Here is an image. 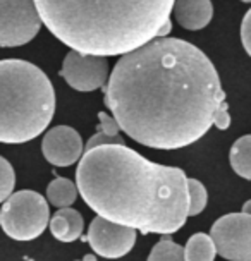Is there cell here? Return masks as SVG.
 I'll return each mask as SVG.
<instances>
[{
  "mask_svg": "<svg viewBox=\"0 0 251 261\" xmlns=\"http://www.w3.org/2000/svg\"><path fill=\"white\" fill-rule=\"evenodd\" d=\"M104 93L120 130L155 150L196 143L225 103L212 60L189 41L169 36L122 55Z\"/></svg>",
  "mask_w": 251,
  "mask_h": 261,
  "instance_id": "1",
  "label": "cell"
},
{
  "mask_svg": "<svg viewBox=\"0 0 251 261\" xmlns=\"http://www.w3.org/2000/svg\"><path fill=\"white\" fill-rule=\"evenodd\" d=\"M81 198L98 217L141 234L170 236L189 217L188 177L126 144L85 151L76 169Z\"/></svg>",
  "mask_w": 251,
  "mask_h": 261,
  "instance_id": "2",
  "label": "cell"
},
{
  "mask_svg": "<svg viewBox=\"0 0 251 261\" xmlns=\"http://www.w3.org/2000/svg\"><path fill=\"white\" fill-rule=\"evenodd\" d=\"M41 22L76 52L126 55L170 21L175 0H35Z\"/></svg>",
  "mask_w": 251,
  "mask_h": 261,
  "instance_id": "3",
  "label": "cell"
},
{
  "mask_svg": "<svg viewBox=\"0 0 251 261\" xmlns=\"http://www.w3.org/2000/svg\"><path fill=\"white\" fill-rule=\"evenodd\" d=\"M54 114L55 91L48 76L26 60H0V143L38 138Z\"/></svg>",
  "mask_w": 251,
  "mask_h": 261,
  "instance_id": "4",
  "label": "cell"
},
{
  "mask_svg": "<svg viewBox=\"0 0 251 261\" xmlns=\"http://www.w3.org/2000/svg\"><path fill=\"white\" fill-rule=\"evenodd\" d=\"M48 223V201L36 191H17L0 210V227L14 241L36 239Z\"/></svg>",
  "mask_w": 251,
  "mask_h": 261,
  "instance_id": "5",
  "label": "cell"
},
{
  "mask_svg": "<svg viewBox=\"0 0 251 261\" xmlns=\"http://www.w3.org/2000/svg\"><path fill=\"white\" fill-rule=\"evenodd\" d=\"M41 17L35 0H0V46H21L38 35Z\"/></svg>",
  "mask_w": 251,
  "mask_h": 261,
  "instance_id": "6",
  "label": "cell"
},
{
  "mask_svg": "<svg viewBox=\"0 0 251 261\" xmlns=\"http://www.w3.org/2000/svg\"><path fill=\"white\" fill-rule=\"evenodd\" d=\"M217 254L229 261H251V215L229 213L212 225Z\"/></svg>",
  "mask_w": 251,
  "mask_h": 261,
  "instance_id": "7",
  "label": "cell"
},
{
  "mask_svg": "<svg viewBox=\"0 0 251 261\" xmlns=\"http://www.w3.org/2000/svg\"><path fill=\"white\" fill-rule=\"evenodd\" d=\"M86 241L91 246L93 253L100 254L102 258H122L134 248L136 228L119 225L96 215L90 223Z\"/></svg>",
  "mask_w": 251,
  "mask_h": 261,
  "instance_id": "8",
  "label": "cell"
},
{
  "mask_svg": "<svg viewBox=\"0 0 251 261\" xmlns=\"http://www.w3.org/2000/svg\"><path fill=\"white\" fill-rule=\"evenodd\" d=\"M60 76L78 91H95L109 79V62L107 57L88 55L71 50L62 62Z\"/></svg>",
  "mask_w": 251,
  "mask_h": 261,
  "instance_id": "9",
  "label": "cell"
},
{
  "mask_svg": "<svg viewBox=\"0 0 251 261\" xmlns=\"http://www.w3.org/2000/svg\"><path fill=\"white\" fill-rule=\"evenodd\" d=\"M41 151L46 162L55 167H69L85 155V144L76 129L69 125H57L45 134Z\"/></svg>",
  "mask_w": 251,
  "mask_h": 261,
  "instance_id": "10",
  "label": "cell"
},
{
  "mask_svg": "<svg viewBox=\"0 0 251 261\" xmlns=\"http://www.w3.org/2000/svg\"><path fill=\"white\" fill-rule=\"evenodd\" d=\"M174 16L181 26L189 31L203 30L213 17L210 0H175Z\"/></svg>",
  "mask_w": 251,
  "mask_h": 261,
  "instance_id": "11",
  "label": "cell"
},
{
  "mask_svg": "<svg viewBox=\"0 0 251 261\" xmlns=\"http://www.w3.org/2000/svg\"><path fill=\"white\" fill-rule=\"evenodd\" d=\"M83 227H85V222H83L81 213L72 208H60L48 223L52 236L60 242H72L80 239Z\"/></svg>",
  "mask_w": 251,
  "mask_h": 261,
  "instance_id": "12",
  "label": "cell"
},
{
  "mask_svg": "<svg viewBox=\"0 0 251 261\" xmlns=\"http://www.w3.org/2000/svg\"><path fill=\"white\" fill-rule=\"evenodd\" d=\"M217 256V248L212 236L203 232L193 234L184 246V258L186 261H213Z\"/></svg>",
  "mask_w": 251,
  "mask_h": 261,
  "instance_id": "13",
  "label": "cell"
},
{
  "mask_svg": "<svg viewBox=\"0 0 251 261\" xmlns=\"http://www.w3.org/2000/svg\"><path fill=\"white\" fill-rule=\"evenodd\" d=\"M78 186L69 179L57 177L46 188V199L55 208H69L78 199Z\"/></svg>",
  "mask_w": 251,
  "mask_h": 261,
  "instance_id": "14",
  "label": "cell"
},
{
  "mask_svg": "<svg viewBox=\"0 0 251 261\" xmlns=\"http://www.w3.org/2000/svg\"><path fill=\"white\" fill-rule=\"evenodd\" d=\"M231 167L239 177L251 180V134L239 138L231 148Z\"/></svg>",
  "mask_w": 251,
  "mask_h": 261,
  "instance_id": "15",
  "label": "cell"
},
{
  "mask_svg": "<svg viewBox=\"0 0 251 261\" xmlns=\"http://www.w3.org/2000/svg\"><path fill=\"white\" fill-rule=\"evenodd\" d=\"M146 261H186L184 249L179 244H175L169 236H164L153 246Z\"/></svg>",
  "mask_w": 251,
  "mask_h": 261,
  "instance_id": "16",
  "label": "cell"
},
{
  "mask_svg": "<svg viewBox=\"0 0 251 261\" xmlns=\"http://www.w3.org/2000/svg\"><path fill=\"white\" fill-rule=\"evenodd\" d=\"M188 189H189V217H196L207 206L208 201L207 189L196 179H188Z\"/></svg>",
  "mask_w": 251,
  "mask_h": 261,
  "instance_id": "17",
  "label": "cell"
},
{
  "mask_svg": "<svg viewBox=\"0 0 251 261\" xmlns=\"http://www.w3.org/2000/svg\"><path fill=\"white\" fill-rule=\"evenodd\" d=\"M14 186H16V174L12 165L6 158L0 156V203H6L11 198Z\"/></svg>",
  "mask_w": 251,
  "mask_h": 261,
  "instance_id": "18",
  "label": "cell"
},
{
  "mask_svg": "<svg viewBox=\"0 0 251 261\" xmlns=\"http://www.w3.org/2000/svg\"><path fill=\"white\" fill-rule=\"evenodd\" d=\"M107 144H124V139L120 136H109V134L98 130L95 136L88 139V143L85 144V151H90L93 148H98V146H107Z\"/></svg>",
  "mask_w": 251,
  "mask_h": 261,
  "instance_id": "19",
  "label": "cell"
},
{
  "mask_svg": "<svg viewBox=\"0 0 251 261\" xmlns=\"http://www.w3.org/2000/svg\"><path fill=\"white\" fill-rule=\"evenodd\" d=\"M98 119H100V129L98 130L109 134V136H120L119 134L120 125H119L117 120H115V117H110V115H107L105 112H100Z\"/></svg>",
  "mask_w": 251,
  "mask_h": 261,
  "instance_id": "20",
  "label": "cell"
},
{
  "mask_svg": "<svg viewBox=\"0 0 251 261\" xmlns=\"http://www.w3.org/2000/svg\"><path fill=\"white\" fill-rule=\"evenodd\" d=\"M241 41L246 50V54L251 57V9L246 12L243 22H241Z\"/></svg>",
  "mask_w": 251,
  "mask_h": 261,
  "instance_id": "21",
  "label": "cell"
},
{
  "mask_svg": "<svg viewBox=\"0 0 251 261\" xmlns=\"http://www.w3.org/2000/svg\"><path fill=\"white\" fill-rule=\"evenodd\" d=\"M213 125L218 127V129H222V130H225L231 125V115H229V112H227V103L222 105L220 110L217 112L215 122H213Z\"/></svg>",
  "mask_w": 251,
  "mask_h": 261,
  "instance_id": "22",
  "label": "cell"
},
{
  "mask_svg": "<svg viewBox=\"0 0 251 261\" xmlns=\"http://www.w3.org/2000/svg\"><path fill=\"white\" fill-rule=\"evenodd\" d=\"M170 30H172V22L169 21V22H167V24H165V26H164V28H162V30H160V33H159V38H164L165 35H169V33H170Z\"/></svg>",
  "mask_w": 251,
  "mask_h": 261,
  "instance_id": "23",
  "label": "cell"
},
{
  "mask_svg": "<svg viewBox=\"0 0 251 261\" xmlns=\"http://www.w3.org/2000/svg\"><path fill=\"white\" fill-rule=\"evenodd\" d=\"M243 213H246V215H251V199H248V201L243 204Z\"/></svg>",
  "mask_w": 251,
  "mask_h": 261,
  "instance_id": "24",
  "label": "cell"
},
{
  "mask_svg": "<svg viewBox=\"0 0 251 261\" xmlns=\"http://www.w3.org/2000/svg\"><path fill=\"white\" fill-rule=\"evenodd\" d=\"M83 261H96V256L95 254H86L85 258H83Z\"/></svg>",
  "mask_w": 251,
  "mask_h": 261,
  "instance_id": "25",
  "label": "cell"
},
{
  "mask_svg": "<svg viewBox=\"0 0 251 261\" xmlns=\"http://www.w3.org/2000/svg\"><path fill=\"white\" fill-rule=\"evenodd\" d=\"M243 2H251V0H243Z\"/></svg>",
  "mask_w": 251,
  "mask_h": 261,
  "instance_id": "26",
  "label": "cell"
},
{
  "mask_svg": "<svg viewBox=\"0 0 251 261\" xmlns=\"http://www.w3.org/2000/svg\"><path fill=\"white\" fill-rule=\"evenodd\" d=\"M76 261H80V259H76Z\"/></svg>",
  "mask_w": 251,
  "mask_h": 261,
  "instance_id": "27",
  "label": "cell"
}]
</instances>
